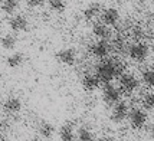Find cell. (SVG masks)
Instances as JSON below:
<instances>
[{
    "instance_id": "cell-33",
    "label": "cell",
    "mask_w": 154,
    "mask_h": 141,
    "mask_svg": "<svg viewBox=\"0 0 154 141\" xmlns=\"http://www.w3.org/2000/svg\"><path fill=\"white\" fill-rule=\"evenodd\" d=\"M153 3H154V0H153Z\"/></svg>"
},
{
    "instance_id": "cell-21",
    "label": "cell",
    "mask_w": 154,
    "mask_h": 141,
    "mask_svg": "<svg viewBox=\"0 0 154 141\" xmlns=\"http://www.w3.org/2000/svg\"><path fill=\"white\" fill-rule=\"evenodd\" d=\"M60 138H74V128L71 124H63L59 130Z\"/></svg>"
},
{
    "instance_id": "cell-11",
    "label": "cell",
    "mask_w": 154,
    "mask_h": 141,
    "mask_svg": "<svg viewBox=\"0 0 154 141\" xmlns=\"http://www.w3.org/2000/svg\"><path fill=\"white\" fill-rule=\"evenodd\" d=\"M100 78H98V75L97 74H85L82 76V81H81V84H82V88L85 89V91H95L97 88L100 87Z\"/></svg>"
},
{
    "instance_id": "cell-29",
    "label": "cell",
    "mask_w": 154,
    "mask_h": 141,
    "mask_svg": "<svg viewBox=\"0 0 154 141\" xmlns=\"http://www.w3.org/2000/svg\"><path fill=\"white\" fill-rule=\"evenodd\" d=\"M60 141H75L74 138H60Z\"/></svg>"
},
{
    "instance_id": "cell-6",
    "label": "cell",
    "mask_w": 154,
    "mask_h": 141,
    "mask_svg": "<svg viewBox=\"0 0 154 141\" xmlns=\"http://www.w3.org/2000/svg\"><path fill=\"white\" fill-rule=\"evenodd\" d=\"M121 98V89L109 84H105L102 88V100L107 105H114Z\"/></svg>"
},
{
    "instance_id": "cell-26",
    "label": "cell",
    "mask_w": 154,
    "mask_h": 141,
    "mask_svg": "<svg viewBox=\"0 0 154 141\" xmlns=\"http://www.w3.org/2000/svg\"><path fill=\"white\" fill-rule=\"evenodd\" d=\"M135 36V38H140L141 35H143V32H141L140 27H134V33H133Z\"/></svg>"
},
{
    "instance_id": "cell-13",
    "label": "cell",
    "mask_w": 154,
    "mask_h": 141,
    "mask_svg": "<svg viewBox=\"0 0 154 141\" xmlns=\"http://www.w3.org/2000/svg\"><path fill=\"white\" fill-rule=\"evenodd\" d=\"M102 13V5L98 3V2H94V3H91V5H88L87 9L84 10V17L87 20H94L97 16H100Z\"/></svg>"
},
{
    "instance_id": "cell-10",
    "label": "cell",
    "mask_w": 154,
    "mask_h": 141,
    "mask_svg": "<svg viewBox=\"0 0 154 141\" xmlns=\"http://www.w3.org/2000/svg\"><path fill=\"white\" fill-rule=\"evenodd\" d=\"M118 20H120V13H118V10L114 9V7H108V9H105V10L101 13V22L108 25V26L117 25Z\"/></svg>"
},
{
    "instance_id": "cell-19",
    "label": "cell",
    "mask_w": 154,
    "mask_h": 141,
    "mask_svg": "<svg viewBox=\"0 0 154 141\" xmlns=\"http://www.w3.org/2000/svg\"><path fill=\"white\" fill-rule=\"evenodd\" d=\"M76 135H78V141H94V134L88 127H81Z\"/></svg>"
},
{
    "instance_id": "cell-5",
    "label": "cell",
    "mask_w": 154,
    "mask_h": 141,
    "mask_svg": "<svg viewBox=\"0 0 154 141\" xmlns=\"http://www.w3.org/2000/svg\"><path fill=\"white\" fill-rule=\"evenodd\" d=\"M128 114H130V108H128L127 102L118 101L117 104L112 105L109 118H111V121H114V122H117V124H120V122H122V121L127 118Z\"/></svg>"
},
{
    "instance_id": "cell-8",
    "label": "cell",
    "mask_w": 154,
    "mask_h": 141,
    "mask_svg": "<svg viewBox=\"0 0 154 141\" xmlns=\"http://www.w3.org/2000/svg\"><path fill=\"white\" fill-rule=\"evenodd\" d=\"M9 27L13 32H25L29 27V20L23 14H12V17L9 19Z\"/></svg>"
},
{
    "instance_id": "cell-16",
    "label": "cell",
    "mask_w": 154,
    "mask_h": 141,
    "mask_svg": "<svg viewBox=\"0 0 154 141\" xmlns=\"http://www.w3.org/2000/svg\"><path fill=\"white\" fill-rule=\"evenodd\" d=\"M0 9L6 14H14L19 9V0H3Z\"/></svg>"
},
{
    "instance_id": "cell-17",
    "label": "cell",
    "mask_w": 154,
    "mask_h": 141,
    "mask_svg": "<svg viewBox=\"0 0 154 141\" xmlns=\"http://www.w3.org/2000/svg\"><path fill=\"white\" fill-rule=\"evenodd\" d=\"M7 66L9 68H19L23 62H25V56L22 52H14L7 58Z\"/></svg>"
},
{
    "instance_id": "cell-24",
    "label": "cell",
    "mask_w": 154,
    "mask_h": 141,
    "mask_svg": "<svg viewBox=\"0 0 154 141\" xmlns=\"http://www.w3.org/2000/svg\"><path fill=\"white\" fill-rule=\"evenodd\" d=\"M143 105L146 109H154V92H148L143 98Z\"/></svg>"
},
{
    "instance_id": "cell-4",
    "label": "cell",
    "mask_w": 154,
    "mask_h": 141,
    "mask_svg": "<svg viewBox=\"0 0 154 141\" xmlns=\"http://www.w3.org/2000/svg\"><path fill=\"white\" fill-rule=\"evenodd\" d=\"M118 79H120V89L125 94H133L134 91H137V88L140 85L138 79L133 74H125L124 72Z\"/></svg>"
},
{
    "instance_id": "cell-14",
    "label": "cell",
    "mask_w": 154,
    "mask_h": 141,
    "mask_svg": "<svg viewBox=\"0 0 154 141\" xmlns=\"http://www.w3.org/2000/svg\"><path fill=\"white\" fill-rule=\"evenodd\" d=\"M3 108H5V111L9 112V114H17L20 109H22V101H20L19 98H16V97H10V98H7V100L5 101Z\"/></svg>"
},
{
    "instance_id": "cell-23",
    "label": "cell",
    "mask_w": 154,
    "mask_h": 141,
    "mask_svg": "<svg viewBox=\"0 0 154 141\" xmlns=\"http://www.w3.org/2000/svg\"><path fill=\"white\" fill-rule=\"evenodd\" d=\"M143 81L146 82V85L154 88V71L153 69H148L143 72Z\"/></svg>"
},
{
    "instance_id": "cell-22",
    "label": "cell",
    "mask_w": 154,
    "mask_h": 141,
    "mask_svg": "<svg viewBox=\"0 0 154 141\" xmlns=\"http://www.w3.org/2000/svg\"><path fill=\"white\" fill-rule=\"evenodd\" d=\"M49 6L52 10L55 12H63L65 10V7H66V3H65V0H49Z\"/></svg>"
},
{
    "instance_id": "cell-25",
    "label": "cell",
    "mask_w": 154,
    "mask_h": 141,
    "mask_svg": "<svg viewBox=\"0 0 154 141\" xmlns=\"http://www.w3.org/2000/svg\"><path fill=\"white\" fill-rule=\"evenodd\" d=\"M45 3V0H26V5L29 7H39Z\"/></svg>"
},
{
    "instance_id": "cell-20",
    "label": "cell",
    "mask_w": 154,
    "mask_h": 141,
    "mask_svg": "<svg viewBox=\"0 0 154 141\" xmlns=\"http://www.w3.org/2000/svg\"><path fill=\"white\" fill-rule=\"evenodd\" d=\"M111 48H112V51H115V52H124L125 48H127V43H125V40L122 39L121 36H117L111 42Z\"/></svg>"
},
{
    "instance_id": "cell-1",
    "label": "cell",
    "mask_w": 154,
    "mask_h": 141,
    "mask_svg": "<svg viewBox=\"0 0 154 141\" xmlns=\"http://www.w3.org/2000/svg\"><path fill=\"white\" fill-rule=\"evenodd\" d=\"M124 63L118 59H104L101 60L100 63L97 65L95 74L98 75L101 82L104 84H109L111 81H114L115 78H120L121 75L124 74Z\"/></svg>"
},
{
    "instance_id": "cell-27",
    "label": "cell",
    "mask_w": 154,
    "mask_h": 141,
    "mask_svg": "<svg viewBox=\"0 0 154 141\" xmlns=\"http://www.w3.org/2000/svg\"><path fill=\"white\" fill-rule=\"evenodd\" d=\"M97 141H114V138H112V137H101V138H98Z\"/></svg>"
},
{
    "instance_id": "cell-31",
    "label": "cell",
    "mask_w": 154,
    "mask_h": 141,
    "mask_svg": "<svg viewBox=\"0 0 154 141\" xmlns=\"http://www.w3.org/2000/svg\"><path fill=\"white\" fill-rule=\"evenodd\" d=\"M138 2H146V0H138Z\"/></svg>"
},
{
    "instance_id": "cell-18",
    "label": "cell",
    "mask_w": 154,
    "mask_h": 141,
    "mask_svg": "<svg viewBox=\"0 0 154 141\" xmlns=\"http://www.w3.org/2000/svg\"><path fill=\"white\" fill-rule=\"evenodd\" d=\"M39 134L43 138H52L55 134V127L51 122H42L39 125Z\"/></svg>"
},
{
    "instance_id": "cell-30",
    "label": "cell",
    "mask_w": 154,
    "mask_h": 141,
    "mask_svg": "<svg viewBox=\"0 0 154 141\" xmlns=\"http://www.w3.org/2000/svg\"><path fill=\"white\" fill-rule=\"evenodd\" d=\"M2 2H3V0H0V6H2Z\"/></svg>"
},
{
    "instance_id": "cell-12",
    "label": "cell",
    "mask_w": 154,
    "mask_h": 141,
    "mask_svg": "<svg viewBox=\"0 0 154 141\" xmlns=\"http://www.w3.org/2000/svg\"><path fill=\"white\" fill-rule=\"evenodd\" d=\"M92 33H94L98 39L108 40L109 38H111L112 32H111V29H109L108 25H105V23H102V22H101V23L94 25V27H92Z\"/></svg>"
},
{
    "instance_id": "cell-15",
    "label": "cell",
    "mask_w": 154,
    "mask_h": 141,
    "mask_svg": "<svg viewBox=\"0 0 154 141\" xmlns=\"http://www.w3.org/2000/svg\"><path fill=\"white\" fill-rule=\"evenodd\" d=\"M0 45L6 51H13L14 48H16V45H17V38L13 33H7L0 39Z\"/></svg>"
},
{
    "instance_id": "cell-7",
    "label": "cell",
    "mask_w": 154,
    "mask_h": 141,
    "mask_svg": "<svg viewBox=\"0 0 154 141\" xmlns=\"http://www.w3.org/2000/svg\"><path fill=\"white\" fill-rule=\"evenodd\" d=\"M128 55L135 62H143V60L147 59L148 56V46L146 43H143V42L133 43L131 46L128 48Z\"/></svg>"
},
{
    "instance_id": "cell-3",
    "label": "cell",
    "mask_w": 154,
    "mask_h": 141,
    "mask_svg": "<svg viewBox=\"0 0 154 141\" xmlns=\"http://www.w3.org/2000/svg\"><path fill=\"white\" fill-rule=\"evenodd\" d=\"M111 51H112L111 43L108 40H102V39L91 43V46H89V54L92 55V56H95V58H100V59L107 58Z\"/></svg>"
},
{
    "instance_id": "cell-9",
    "label": "cell",
    "mask_w": 154,
    "mask_h": 141,
    "mask_svg": "<svg viewBox=\"0 0 154 141\" xmlns=\"http://www.w3.org/2000/svg\"><path fill=\"white\" fill-rule=\"evenodd\" d=\"M56 59H58V62H60V63L71 66V65H74L75 60H76V52H75L74 49H71V48L62 49V51H59V52L56 54Z\"/></svg>"
},
{
    "instance_id": "cell-28",
    "label": "cell",
    "mask_w": 154,
    "mask_h": 141,
    "mask_svg": "<svg viewBox=\"0 0 154 141\" xmlns=\"http://www.w3.org/2000/svg\"><path fill=\"white\" fill-rule=\"evenodd\" d=\"M150 135H151V137L154 138V122H153V125L150 127Z\"/></svg>"
},
{
    "instance_id": "cell-2",
    "label": "cell",
    "mask_w": 154,
    "mask_h": 141,
    "mask_svg": "<svg viewBox=\"0 0 154 141\" xmlns=\"http://www.w3.org/2000/svg\"><path fill=\"white\" fill-rule=\"evenodd\" d=\"M147 112L143 108H133L128 114V120L130 124L134 130H143L147 124Z\"/></svg>"
},
{
    "instance_id": "cell-32",
    "label": "cell",
    "mask_w": 154,
    "mask_h": 141,
    "mask_svg": "<svg viewBox=\"0 0 154 141\" xmlns=\"http://www.w3.org/2000/svg\"><path fill=\"white\" fill-rule=\"evenodd\" d=\"M0 32H2V29H0Z\"/></svg>"
}]
</instances>
